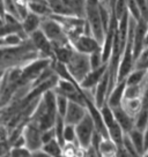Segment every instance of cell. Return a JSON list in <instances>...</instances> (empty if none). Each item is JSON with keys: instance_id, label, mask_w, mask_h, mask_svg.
Listing matches in <instances>:
<instances>
[{"instance_id": "8fae6325", "label": "cell", "mask_w": 148, "mask_h": 157, "mask_svg": "<svg viewBox=\"0 0 148 157\" xmlns=\"http://www.w3.org/2000/svg\"><path fill=\"white\" fill-rule=\"evenodd\" d=\"M87 114H88V109H87L86 105L69 101L68 108H67L66 114L64 117L65 123L67 125L76 126Z\"/></svg>"}, {"instance_id": "e0dca14e", "label": "cell", "mask_w": 148, "mask_h": 157, "mask_svg": "<svg viewBox=\"0 0 148 157\" xmlns=\"http://www.w3.org/2000/svg\"><path fill=\"white\" fill-rule=\"evenodd\" d=\"M21 21H22V27H23L25 33L29 37L30 35L35 33L36 30L41 29V25H42L43 17L40 16V15L35 14L33 12H28V14L25 15Z\"/></svg>"}, {"instance_id": "7bdbcfd3", "label": "cell", "mask_w": 148, "mask_h": 157, "mask_svg": "<svg viewBox=\"0 0 148 157\" xmlns=\"http://www.w3.org/2000/svg\"><path fill=\"white\" fill-rule=\"evenodd\" d=\"M143 157H148V150L145 152V154H143Z\"/></svg>"}, {"instance_id": "8d00e7d4", "label": "cell", "mask_w": 148, "mask_h": 157, "mask_svg": "<svg viewBox=\"0 0 148 157\" xmlns=\"http://www.w3.org/2000/svg\"><path fill=\"white\" fill-rule=\"evenodd\" d=\"M31 157H52V156H50L49 154H48V152H45L43 149H40V150L33 151Z\"/></svg>"}, {"instance_id": "5bb4252c", "label": "cell", "mask_w": 148, "mask_h": 157, "mask_svg": "<svg viewBox=\"0 0 148 157\" xmlns=\"http://www.w3.org/2000/svg\"><path fill=\"white\" fill-rule=\"evenodd\" d=\"M46 1L52 10V14L63 15V16H76V12L71 0H46Z\"/></svg>"}, {"instance_id": "52a82bcc", "label": "cell", "mask_w": 148, "mask_h": 157, "mask_svg": "<svg viewBox=\"0 0 148 157\" xmlns=\"http://www.w3.org/2000/svg\"><path fill=\"white\" fill-rule=\"evenodd\" d=\"M148 33V22H146L143 19L137 21V25L134 29L133 35V53L135 63H138L141 54H142L143 50L146 48V36Z\"/></svg>"}, {"instance_id": "484cf974", "label": "cell", "mask_w": 148, "mask_h": 157, "mask_svg": "<svg viewBox=\"0 0 148 157\" xmlns=\"http://www.w3.org/2000/svg\"><path fill=\"white\" fill-rule=\"evenodd\" d=\"M64 140H65V144H66V143H71V144L80 146L79 142H78V135H76L75 126H73V125H67V124H66V126H65V132H64Z\"/></svg>"}, {"instance_id": "9a60e30c", "label": "cell", "mask_w": 148, "mask_h": 157, "mask_svg": "<svg viewBox=\"0 0 148 157\" xmlns=\"http://www.w3.org/2000/svg\"><path fill=\"white\" fill-rule=\"evenodd\" d=\"M125 89H126V80L117 82L115 88L112 89V91L109 94L108 96L107 104L110 108L115 109L122 105L124 98H125Z\"/></svg>"}, {"instance_id": "30bf717a", "label": "cell", "mask_w": 148, "mask_h": 157, "mask_svg": "<svg viewBox=\"0 0 148 157\" xmlns=\"http://www.w3.org/2000/svg\"><path fill=\"white\" fill-rule=\"evenodd\" d=\"M72 44L78 52L88 54V56L95 52V51H97V50L102 49V44L95 38L93 35L89 34H82L76 39H74Z\"/></svg>"}, {"instance_id": "277c9868", "label": "cell", "mask_w": 148, "mask_h": 157, "mask_svg": "<svg viewBox=\"0 0 148 157\" xmlns=\"http://www.w3.org/2000/svg\"><path fill=\"white\" fill-rule=\"evenodd\" d=\"M41 29L48 36V38L52 42V44H63V43L71 42L61 23L51 16L43 17Z\"/></svg>"}, {"instance_id": "b9f144b4", "label": "cell", "mask_w": 148, "mask_h": 157, "mask_svg": "<svg viewBox=\"0 0 148 157\" xmlns=\"http://www.w3.org/2000/svg\"><path fill=\"white\" fill-rule=\"evenodd\" d=\"M145 44H146V48L148 46V33H147V36H146V42H145Z\"/></svg>"}, {"instance_id": "1f68e13d", "label": "cell", "mask_w": 148, "mask_h": 157, "mask_svg": "<svg viewBox=\"0 0 148 157\" xmlns=\"http://www.w3.org/2000/svg\"><path fill=\"white\" fill-rule=\"evenodd\" d=\"M124 146L126 147V149L128 150V152L131 154V156L132 157H143L142 155L140 154V151H139L138 149L134 147V144L132 143V141L130 140V137H128L127 134H126L125 137H124Z\"/></svg>"}, {"instance_id": "f546056e", "label": "cell", "mask_w": 148, "mask_h": 157, "mask_svg": "<svg viewBox=\"0 0 148 157\" xmlns=\"http://www.w3.org/2000/svg\"><path fill=\"white\" fill-rule=\"evenodd\" d=\"M126 5H127L128 13H130V15H131L134 20L139 21V20L142 19L140 7H139L138 2H137L135 0H126Z\"/></svg>"}, {"instance_id": "ee69618b", "label": "cell", "mask_w": 148, "mask_h": 157, "mask_svg": "<svg viewBox=\"0 0 148 157\" xmlns=\"http://www.w3.org/2000/svg\"><path fill=\"white\" fill-rule=\"evenodd\" d=\"M104 1H105V2H109V0H104Z\"/></svg>"}, {"instance_id": "4fadbf2b", "label": "cell", "mask_w": 148, "mask_h": 157, "mask_svg": "<svg viewBox=\"0 0 148 157\" xmlns=\"http://www.w3.org/2000/svg\"><path fill=\"white\" fill-rule=\"evenodd\" d=\"M109 86H110V78H109V71H108L105 73V75L103 76V78L99 81V83L95 87L94 90H92L93 94H94L95 104L99 109L102 108L104 104H107L108 96H109Z\"/></svg>"}, {"instance_id": "8992f818", "label": "cell", "mask_w": 148, "mask_h": 157, "mask_svg": "<svg viewBox=\"0 0 148 157\" xmlns=\"http://www.w3.org/2000/svg\"><path fill=\"white\" fill-rule=\"evenodd\" d=\"M76 135H78V142H79L80 147L87 149L92 146V141H93V137L94 134L96 132V127H95L94 120L92 116L88 114L80 121L76 126Z\"/></svg>"}, {"instance_id": "2e32d148", "label": "cell", "mask_w": 148, "mask_h": 157, "mask_svg": "<svg viewBox=\"0 0 148 157\" xmlns=\"http://www.w3.org/2000/svg\"><path fill=\"white\" fill-rule=\"evenodd\" d=\"M115 113V117L117 119L118 124L122 126V128L124 129V132L130 133L134 127H135V118L132 117L130 113H127L125 111V109L120 105L118 108L112 109Z\"/></svg>"}, {"instance_id": "7a4b0ae2", "label": "cell", "mask_w": 148, "mask_h": 157, "mask_svg": "<svg viewBox=\"0 0 148 157\" xmlns=\"http://www.w3.org/2000/svg\"><path fill=\"white\" fill-rule=\"evenodd\" d=\"M52 60L53 59L51 58L40 57V58L35 59L27 65H25L22 67V82H23V84L33 87V83L35 81L51 66Z\"/></svg>"}, {"instance_id": "ac0fdd59", "label": "cell", "mask_w": 148, "mask_h": 157, "mask_svg": "<svg viewBox=\"0 0 148 157\" xmlns=\"http://www.w3.org/2000/svg\"><path fill=\"white\" fill-rule=\"evenodd\" d=\"M27 4L29 12H33L42 17H49L52 14V10L46 0H27Z\"/></svg>"}, {"instance_id": "9c48e42d", "label": "cell", "mask_w": 148, "mask_h": 157, "mask_svg": "<svg viewBox=\"0 0 148 157\" xmlns=\"http://www.w3.org/2000/svg\"><path fill=\"white\" fill-rule=\"evenodd\" d=\"M23 136L25 140V147L31 151L40 150L43 147V141H42V131L37 127L35 124L31 121L25 125L23 128Z\"/></svg>"}, {"instance_id": "7c38bea8", "label": "cell", "mask_w": 148, "mask_h": 157, "mask_svg": "<svg viewBox=\"0 0 148 157\" xmlns=\"http://www.w3.org/2000/svg\"><path fill=\"white\" fill-rule=\"evenodd\" d=\"M109 64L102 65L101 67L96 69H92L88 73V75L80 82V87L86 90H94L95 87L99 83V81L103 78V76L105 75V73L108 72Z\"/></svg>"}, {"instance_id": "ab89813d", "label": "cell", "mask_w": 148, "mask_h": 157, "mask_svg": "<svg viewBox=\"0 0 148 157\" xmlns=\"http://www.w3.org/2000/svg\"><path fill=\"white\" fill-rule=\"evenodd\" d=\"M148 58V46L147 48H145V50H143L142 54H141V57H140V59H139L138 61H141V60H145V59ZM137 65V64H135Z\"/></svg>"}, {"instance_id": "44dd1931", "label": "cell", "mask_w": 148, "mask_h": 157, "mask_svg": "<svg viewBox=\"0 0 148 157\" xmlns=\"http://www.w3.org/2000/svg\"><path fill=\"white\" fill-rule=\"evenodd\" d=\"M117 149H118V144L114 142L110 137H107V139H103L99 143V151L102 157H116Z\"/></svg>"}, {"instance_id": "d4e9b609", "label": "cell", "mask_w": 148, "mask_h": 157, "mask_svg": "<svg viewBox=\"0 0 148 157\" xmlns=\"http://www.w3.org/2000/svg\"><path fill=\"white\" fill-rule=\"evenodd\" d=\"M145 87H146V83L139 84V86H127L126 84L125 98H142Z\"/></svg>"}, {"instance_id": "5b68a950", "label": "cell", "mask_w": 148, "mask_h": 157, "mask_svg": "<svg viewBox=\"0 0 148 157\" xmlns=\"http://www.w3.org/2000/svg\"><path fill=\"white\" fill-rule=\"evenodd\" d=\"M71 74L73 75V78L78 81L81 82L88 73L92 71V66H90V61H89V56L88 54L81 53L75 50L73 57L71 58L68 64L66 65Z\"/></svg>"}, {"instance_id": "4316f807", "label": "cell", "mask_w": 148, "mask_h": 157, "mask_svg": "<svg viewBox=\"0 0 148 157\" xmlns=\"http://www.w3.org/2000/svg\"><path fill=\"white\" fill-rule=\"evenodd\" d=\"M148 125V106H142L141 111L135 117V127L143 131Z\"/></svg>"}, {"instance_id": "603a6c76", "label": "cell", "mask_w": 148, "mask_h": 157, "mask_svg": "<svg viewBox=\"0 0 148 157\" xmlns=\"http://www.w3.org/2000/svg\"><path fill=\"white\" fill-rule=\"evenodd\" d=\"M25 39L27 38H25V37L20 34L10 33V34H6L1 36L0 44H1V48H12V46L21 45Z\"/></svg>"}, {"instance_id": "d6986e66", "label": "cell", "mask_w": 148, "mask_h": 157, "mask_svg": "<svg viewBox=\"0 0 148 157\" xmlns=\"http://www.w3.org/2000/svg\"><path fill=\"white\" fill-rule=\"evenodd\" d=\"M148 78V69L146 68H135L130 73L126 78V84L127 86H139V84L146 83Z\"/></svg>"}, {"instance_id": "74e56055", "label": "cell", "mask_w": 148, "mask_h": 157, "mask_svg": "<svg viewBox=\"0 0 148 157\" xmlns=\"http://www.w3.org/2000/svg\"><path fill=\"white\" fill-rule=\"evenodd\" d=\"M143 137H145V148H146V151L148 150V125L147 127L143 129Z\"/></svg>"}, {"instance_id": "cb8c5ba5", "label": "cell", "mask_w": 148, "mask_h": 157, "mask_svg": "<svg viewBox=\"0 0 148 157\" xmlns=\"http://www.w3.org/2000/svg\"><path fill=\"white\" fill-rule=\"evenodd\" d=\"M42 149L45 152H48L50 156L52 157H65L64 155V147L60 144V142L57 139L51 140L50 142L43 144Z\"/></svg>"}, {"instance_id": "7402d4cb", "label": "cell", "mask_w": 148, "mask_h": 157, "mask_svg": "<svg viewBox=\"0 0 148 157\" xmlns=\"http://www.w3.org/2000/svg\"><path fill=\"white\" fill-rule=\"evenodd\" d=\"M130 140L132 141L134 147L138 149L140 154L143 156V154L146 152V148H145V137H143V131L139 129V128L134 127L130 133H127Z\"/></svg>"}, {"instance_id": "ffe728a7", "label": "cell", "mask_w": 148, "mask_h": 157, "mask_svg": "<svg viewBox=\"0 0 148 157\" xmlns=\"http://www.w3.org/2000/svg\"><path fill=\"white\" fill-rule=\"evenodd\" d=\"M122 106L125 109L126 112L135 118L143 106L142 98H124Z\"/></svg>"}, {"instance_id": "f1b7e54d", "label": "cell", "mask_w": 148, "mask_h": 157, "mask_svg": "<svg viewBox=\"0 0 148 157\" xmlns=\"http://www.w3.org/2000/svg\"><path fill=\"white\" fill-rule=\"evenodd\" d=\"M57 94V111H58V114L61 116V117H65L67 108H68L69 99L66 96L61 95V94Z\"/></svg>"}, {"instance_id": "60d3db41", "label": "cell", "mask_w": 148, "mask_h": 157, "mask_svg": "<svg viewBox=\"0 0 148 157\" xmlns=\"http://www.w3.org/2000/svg\"><path fill=\"white\" fill-rule=\"evenodd\" d=\"M101 2V0H86V5L89 4V5H99Z\"/></svg>"}, {"instance_id": "83f0119b", "label": "cell", "mask_w": 148, "mask_h": 157, "mask_svg": "<svg viewBox=\"0 0 148 157\" xmlns=\"http://www.w3.org/2000/svg\"><path fill=\"white\" fill-rule=\"evenodd\" d=\"M89 61H90V66H92V69H96L101 67L102 65L107 64L104 63L103 60V54H102V49L97 50L93 52L92 54H89Z\"/></svg>"}, {"instance_id": "e575fe53", "label": "cell", "mask_w": 148, "mask_h": 157, "mask_svg": "<svg viewBox=\"0 0 148 157\" xmlns=\"http://www.w3.org/2000/svg\"><path fill=\"white\" fill-rule=\"evenodd\" d=\"M138 2L140 10H141V15H142V19L148 22V2L147 0H135Z\"/></svg>"}, {"instance_id": "4dcf8cb0", "label": "cell", "mask_w": 148, "mask_h": 157, "mask_svg": "<svg viewBox=\"0 0 148 157\" xmlns=\"http://www.w3.org/2000/svg\"><path fill=\"white\" fill-rule=\"evenodd\" d=\"M33 151L27 147H12L8 157H31Z\"/></svg>"}, {"instance_id": "d6a6232c", "label": "cell", "mask_w": 148, "mask_h": 157, "mask_svg": "<svg viewBox=\"0 0 148 157\" xmlns=\"http://www.w3.org/2000/svg\"><path fill=\"white\" fill-rule=\"evenodd\" d=\"M73 2L76 16L86 17V0H71Z\"/></svg>"}, {"instance_id": "6da1fadb", "label": "cell", "mask_w": 148, "mask_h": 157, "mask_svg": "<svg viewBox=\"0 0 148 157\" xmlns=\"http://www.w3.org/2000/svg\"><path fill=\"white\" fill-rule=\"evenodd\" d=\"M40 57V52L36 50L29 38L18 46L1 48V72L13 67H23Z\"/></svg>"}, {"instance_id": "d590c367", "label": "cell", "mask_w": 148, "mask_h": 157, "mask_svg": "<svg viewBox=\"0 0 148 157\" xmlns=\"http://www.w3.org/2000/svg\"><path fill=\"white\" fill-rule=\"evenodd\" d=\"M116 157H132L131 154L128 152V150L126 149V147L123 144H118V149H117V155Z\"/></svg>"}, {"instance_id": "f6af8a7d", "label": "cell", "mask_w": 148, "mask_h": 157, "mask_svg": "<svg viewBox=\"0 0 148 157\" xmlns=\"http://www.w3.org/2000/svg\"><path fill=\"white\" fill-rule=\"evenodd\" d=\"M147 2H148V0H147Z\"/></svg>"}, {"instance_id": "ba28073f", "label": "cell", "mask_w": 148, "mask_h": 157, "mask_svg": "<svg viewBox=\"0 0 148 157\" xmlns=\"http://www.w3.org/2000/svg\"><path fill=\"white\" fill-rule=\"evenodd\" d=\"M29 39L31 43L34 44L36 50L40 52L41 57H45V58H54L53 52V45L52 42L48 38V36L42 31V29L36 30L35 33L29 36Z\"/></svg>"}, {"instance_id": "3957f363", "label": "cell", "mask_w": 148, "mask_h": 157, "mask_svg": "<svg viewBox=\"0 0 148 157\" xmlns=\"http://www.w3.org/2000/svg\"><path fill=\"white\" fill-rule=\"evenodd\" d=\"M101 112H102V117L105 123V126L108 128L109 137L117 144H123L124 137L126 135V133L124 132L122 126L117 121V119L115 117L114 110L110 108L108 104H104L101 108Z\"/></svg>"}, {"instance_id": "f35d334b", "label": "cell", "mask_w": 148, "mask_h": 157, "mask_svg": "<svg viewBox=\"0 0 148 157\" xmlns=\"http://www.w3.org/2000/svg\"><path fill=\"white\" fill-rule=\"evenodd\" d=\"M117 1H118V0H109L108 6H109V8H110V10H111V14L114 13L115 6H116V4H117Z\"/></svg>"}, {"instance_id": "836d02e7", "label": "cell", "mask_w": 148, "mask_h": 157, "mask_svg": "<svg viewBox=\"0 0 148 157\" xmlns=\"http://www.w3.org/2000/svg\"><path fill=\"white\" fill-rule=\"evenodd\" d=\"M53 139H56V133H54L53 127L49 128V129H45V131H42V141H43V144L50 142Z\"/></svg>"}]
</instances>
